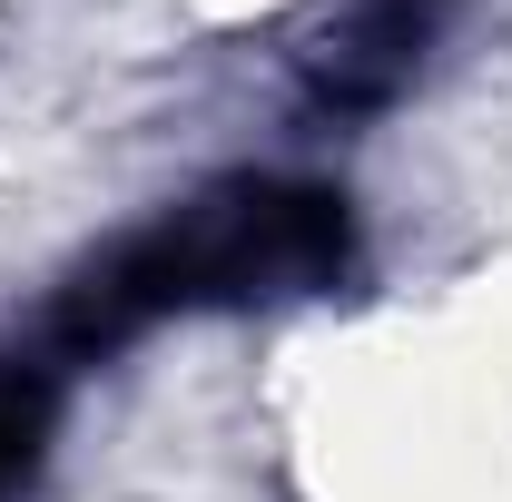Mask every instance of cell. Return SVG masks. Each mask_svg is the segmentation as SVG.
<instances>
[{
    "label": "cell",
    "instance_id": "cell-3",
    "mask_svg": "<svg viewBox=\"0 0 512 502\" xmlns=\"http://www.w3.org/2000/svg\"><path fill=\"white\" fill-rule=\"evenodd\" d=\"M50 414H60V384H50V365H30V355H0V502L30 493V473H40V453H50Z\"/></svg>",
    "mask_w": 512,
    "mask_h": 502
},
{
    "label": "cell",
    "instance_id": "cell-2",
    "mask_svg": "<svg viewBox=\"0 0 512 502\" xmlns=\"http://www.w3.org/2000/svg\"><path fill=\"white\" fill-rule=\"evenodd\" d=\"M444 20H453V0H345L316 40L296 50L306 109H316V119H384V109L424 79Z\"/></svg>",
    "mask_w": 512,
    "mask_h": 502
},
{
    "label": "cell",
    "instance_id": "cell-1",
    "mask_svg": "<svg viewBox=\"0 0 512 502\" xmlns=\"http://www.w3.org/2000/svg\"><path fill=\"white\" fill-rule=\"evenodd\" d=\"M355 276V207L325 178H217L188 207L128 227L99 247L50 306V345L69 365H99L138 345L148 325L178 315H247V306H296L335 296Z\"/></svg>",
    "mask_w": 512,
    "mask_h": 502
}]
</instances>
